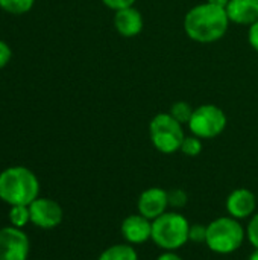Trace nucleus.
<instances>
[{"label":"nucleus","mask_w":258,"mask_h":260,"mask_svg":"<svg viewBox=\"0 0 258 260\" xmlns=\"http://www.w3.org/2000/svg\"><path fill=\"white\" fill-rule=\"evenodd\" d=\"M9 224L15 229H24L30 222L29 206H11L9 210Z\"/></svg>","instance_id":"2eb2a0df"},{"label":"nucleus","mask_w":258,"mask_h":260,"mask_svg":"<svg viewBox=\"0 0 258 260\" xmlns=\"http://www.w3.org/2000/svg\"><path fill=\"white\" fill-rule=\"evenodd\" d=\"M248 260H258V250H255V251L249 256V259Z\"/></svg>","instance_id":"bb28decb"},{"label":"nucleus","mask_w":258,"mask_h":260,"mask_svg":"<svg viewBox=\"0 0 258 260\" xmlns=\"http://www.w3.org/2000/svg\"><path fill=\"white\" fill-rule=\"evenodd\" d=\"M230 18L225 8L201 3L192 8L184 18L186 34L198 43L219 41L228 30Z\"/></svg>","instance_id":"f257e3e1"},{"label":"nucleus","mask_w":258,"mask_h":260,"mask_svg":"<svg viewBox=\"0 0 258 260\" xmlns=\"http://www.w3.org/2000/svg\"><path fill=\"white\" fill-rule=\"evenodd\" d=\"M149 134L152 145L163 154H173L181 149L184 140L182 125L175 120L170 113L157 114L149 125Z\"/></svg>","instance_id":"39448f33"},{"label":"nucleus","mask_w":258,"mask_h":260,"mask_svg":"<svg viewBox=\"0 0 258 260\" xmlns=\"http://www.w3.org/2000/svg\"><path fill=\"white\" fill-rule=\"evenodd\" d=\"M207 241V225L204 224H193L189 230V242L195 244H205Z\"/></svg>","instance_id":"6ab92c4d"},{"label":"nucleus","mask_w":258,"mask_h":260,"mask_svg":"<svg viewBox=\"0 0 258 260\" xmlns=\"http://www.w3.org/2000/svg\"><path fill=\"white\" fill-rule=\"evenodd\" d=\"M230 21L236 24H254L258 21V0H230L227 5Z\"/></svg>","instance_id":"ddd939ff"},{"label":"nucleus","mask_w":258,"mask_h":260,"mask_svg":"<svg viewBox=\"0 0 258 260\" xmlns=\"http://www.w3.org/2000/svg\"><path fill=\"white\" fill-rule=\"evenodd\" d=\"M35 5V0H0V9L12 15H23L29 12Z\"/></svg>","instance_id":"dca6fc26"},{"label":"nucleus","mask_w":258,"mask_h":260,"mask_svg":"<svg viewBox=\"0 0 258 260\" xmlns=\"http://www.w3.org/2000/svg\"><path fill=\"white\" fill-rule=\"evenodd\" d=\"M257 198L252 190L240 187L233 190L227 198V212L236 219H248L255 213Z\"/></svg>","instance_id":"9d476101"},{"label":"nucleus","mask_w":258,"mask_h":260,"mask_svg":"<svg viewBox=\"0 0 258 260\" xmlns=\"http://www.w3.org/2000/svg\"><path fill=\"white\" fill-rule=\"evenodd\" d=\"M246 238V230L239 219L220 216L207 225V247L216 254H231L237 251Z\"/></svg>","instance_id":"7ed1b4c3"},{"label":"nucleus","mask_w":258,"mask_h":260,"mask_svg":"<svg viewBox=\"0 0 258 260\" xmlns=\"http://www.w3.org/2000/svg\"><path fill=\"white\" fill-rule=\"evenodd\" d=\"M179 151L187 157H196V155H199L202 152V142H201L199 137H196L193 134L187 136V137H184Z\"/></svg>","instance_id":"a211bd4d"},{"label":"nucleus","mask_w":258,"mask_h":260,"mask_svg":"<svg viewBox=\"0 0 258 260\" xmlns=\"http://www.w3.org/2000/svg\"><path fill=\"white\" fill-rule=\"evenodd\" d=\"M157 260H184L181 256H178L175 251H164L163 254H160Z\"/></svg>","instance_id":"393cba45"},{"label":"nucleus","mask_w":258,"mask_h":260,"mask_svg":"<svg viewBox=\"0 0 258 260\" xmlns=\"http://www.w3.org/2000/svg\"><path fill=\"white\" fill-rule=\"evenodd\" d=\"M248 38H249V44L252 46V49L258 52V21L249 26Z\"/></svg>","instance_id":"b1692460"},{"label":"nucleus","mask_w":258,"mask_h":260,"mask_svg":"<svg viewBox=\"0 0 258 260\" xmlns=\"http://www.w3.org/2000/svg\"><path fill=\"white\" fill-rule=\"evenodd\" d=\"M246 238L251 242V245L258 250V212L251 216V221L246 227Z\"/></svg>","instance_id":"412c9836"},{"label":"nucleus","mask_w":258,"mask_h":260,"mask_svg":"<svg viewBox=\"0 0 258 260\" xmlns=\"http://www.w3.org/2000/svg\"><path fill=\"white\" fill-rule=\"evenodd\" d=\"M40 195V181L26 166H11L0 172V200L8 206H29Z\"/></svg>","instance_id":"f03ea898"},{"label":"nucleus","mask_w":258,"mask_h":260,"mask_svg":"<svg viewBox=\"0 0 258 260\" xmlns=\"http://www.w3.org/2000/svg\"><path fill=\"white\" fill-rule=\"evenodd\" d=\"M187 193L182 189H173L169 192V207L173 209H182L187 204Z\"/></svg>","instance_id":"aec40b11"},{"label":"nucleus","mask_w":258,"mask_h":260,"mask_svg":"<svg viewBox=\"0 0 258 260\" xmlns=\"http://www.w3.org/2000/svg\"><path fill=\"white\" fill-rule=\"evenodd\" d=\"M11 58H12V50H11V46H9L6 41L0 40V69L6 67V66L9 64Z\"/></svg>","instance_id":"4be33fe9"},{"label":"nucleus","mask_w":258,"mask_h":260,"mask_svg":"<svg viewBox=\"0 0 258 260\" xmlns=\"http://www.w3.org/2000/svg\"><path fill=\"white\" fill-rule=\"evenodd\" d=\"M138 213L154 221L169 209V192L161 187H151L141 192L137 201Z\"/></svg>","instance_id":"1a4fd4ad"},{"label":"nucleus","mask_w":258,"mask_h":260,"mask_svg":"<svg viewBox=\"0 0 258 260\" xmlns=\"http://www.w3.org/2000/svg\"><path fill=\"white\" fill-rule=\"evenodd\" d=\"M114 26L122 37L131 38V37H135L141 32L143 17H141L138 9H135L134 6H129V8L116 11Z\"/></svg>","instance_id":"f8f14e48"},{"label":"nucleus","mask_w":258,"mask_h":260,"mask_svg":"<svg viewBox=\"0 0 258 260\" xmlns=\"http://www.w3.org/2000/svg\"><path fill=\"white\" fill-rule=\"evenodd\" d=\"M193 111H195V108L189 104V102H184V101H179V102H175L172 107H170V116L175 119V120H178L181 125H184V123H187L189 125V122H190V119H192V116H193Z\"/></svg>","instance_id":"f3484780"},{"label":"nucleus","mask_w":258,"mask_h":260,"mask_svg":"<svg viewBox=\"0 0 258 260\" xmlns=\"http://www.w3.org/2000/svg\"><path fill=\"white\" fill-rule=\"evenodd\" d=\"M189 128L192 134L199 139H214L227 128V116L224 110L216 105H201L195 108Z\"/></svg>","instance_id":"423d86ee"},{"label":"nucleus","mask_w":258,"mask_h":260,"mask_svg":"<svg viewBox=\"0 0 258 260\" xmlns=\"http://www.w3.org/2000/svg\"><path fill=\"white\" fill-rule=\"evenodd\" d=\"M190 224L178 212H166L152 221V241L164 251H175L189 242Z\"/></svg>","instance_id":"20e7f679"},{"label":"nucleus","mask_w":258,"mask_h":260,"mask_svg":"<svg viewBox=\"0 0 258 260\" xmlns=\"http://www.w3.org/2000/svg\"><path fill=\"white\" fill-rule=\"evenodd\" d=\"M120 232L128 244L140 245L152 238V221L140 213L129 215L123 219Z\"/></svg>","instance_id":"9b49d317"},{"label":"nucleus","mask_w":258,"mask_h":260,"mask_svg":"<svg viewBox=\"0 0 258 260\" xmlns=\"http://www.w3.org/2000/svg\"><path fill=\"white\" fill-rule=\"evenodd\" d=\"M97 260H138V254L131 244H116L103 250Z\"/></svg>","instance_id":"4468645a"},{"label":"nucleus","mask_w":258,"mask_h":260,"mask_svg":"<svg viewBox=\"0 0 258 260\" xmlns=\"http://www.w3.org/2000/svg\"><path fill=\"white\" fill-rule=\"evenodd\" d=\"M102 3H103L105 6H108L109 9L120 11V9H125V8L134 6L135 0H102Z\"/></svg>","instance_id":"5701e85b"},{"label":"nucleus","mask_w":258,"mask_h":260,"mask_svg":"<svg viewBox=\"0 0 258 260\" xmlns=\"http://www.w3.org/2000/svg\"><path fill=\"white\" fill-rule=\"evenodd\" d=\"M30 241L21 229H0V260H27Z\"/></svg>","instance_id":"0eeeda50"},{"label":"nucleus","mask_w":258,"mask_h":260,"mask_svg":"<svg viewBox=\"0 0 258 260\" xmlns=\"http://www.w3.org/2000/svg\"><path fill=\"white\" fill-rule=\"evenodd\" d=\"M207 2L211 3V5L220 6V8H227V5L230 3V0H207Z\"/></svg>","instance_id":"a878e982"},{"label":"nucleus","mask_w":258,"mask_h":260,"mask_svg":"<svg viewBox=\"0 0 258 260\" xmlns=\"http://www.w3.org/2000/svg\"><path fill=\"white\" fill-rule=\"evenodd\" d=\"M30 222L43 230L56 229L64 218L62 207L52 198H36L29 204Z\"/></svg>","instance_id":"6e6552de"}]
</instances>
